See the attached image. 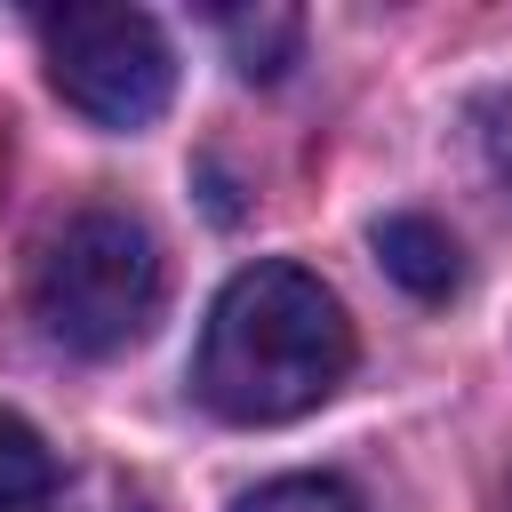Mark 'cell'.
Returning <instances> with one entry per match:
<instances>
[{"label": "cell", "mask_w": 512, "mask_h": 512, "mask_svg": "<svg viewBox=\"0 0 512 512\" xmlns=\"http://www.w3.org/2000/svg\"><path fill=\"white\" fill-rule=\"evenodd\" d=\"M352 368V320L304 264H248L224 280L200 328L192 392L224 424H288L320 408Z\"/></svg>", "instance_id": "1"}, {"label": "cell", "mask_w": 512, "mask_h": 512, "mask_svg": "<svg viewBox=\"0 0 512 512\" xmlns=\"http://www.w3.org/2000/svg\"><path fill=\"white\" fill-rule=\"evenodd\" d=\"M160 312V240L128 208H80L32 248V320L80 352H128Z\"/></svg>", "instance_id": "2"}, {"label": "cell", "mask_w": 512, "mask_h": 512, "mask_svg": "<svg viewBox=\"0 0 512 512\" xmlns=\"http://www.w3.org/2000/svg\"><path fill=\"white\" fill-rule=\"evenodd\" d=\"M40 56H48L56 96L96 128H144L168 112L176 56L144 8H48Z\"/></svg>", "instance_id": "3"}, {"label": "cell", "mask_w": 512, "mask_h": 512, "mask_svg": "<svg viewBox=\"0 0 512 512\" xmlns=\"http://www.w3.org/2000/svg\"><path fill=\"white\" fill-rule=\"evenodd\" d=\"M376 256H384V272H392L408 296H424V304L456 296V280H464L456 240H448L432 216H384V224H376Z\"/></svg>", "instance_id": "4"}, {"label": "cell", "mask_w": 512, "mask_h": 512, "mask_svg": "<svg viewBox=\"0 0 512 512\" xmlns=\"http://www.w3.org/2000/svg\"><path fill=\"white\" fill-rule=\"evenodd\" d=\"M216 24H224L232 64H240L248 80H280V72L296 64V40H304V16H296V8H232V16H216Z\"/></svg>", "instance_id": "5"}, {"label": "cell", "mask_w": 512, "mask_h": 512, "mask_svg": "<svg viewBox=\"0 0 512 512\" xmlns=\"http://www.w3.org/2000/svg\"><path fill=\"white\" fill-rule=\"evenodd\" d=\"M48 496H56V456H48V440H40L24 416L0 408V512H40Z\"/></svg>", "instance_id": "6"}, {"label": "cell", "mask_w": 512, "mask_h": 512, "mask_svg": "<svg viewBox=\"0 0 512 512\" xmlns=\"http://www.w3.org/2000/svg\"><path fill=\"white\" fill-rule=\"evenodd\" d=\"M240 512H360V504H352V488L296 472V480H272V488H256Z\"/></svg>", "instance_id": "7"}, {"label": "cell", "mask_w": 512, "mask_h": 512, "mask_svg": "<svg viewBox=\"0 0 512 512\" xmlns=\"http://www.w3.org/2000/svg\"><path fill=\"white\" fill-rule=\"evenodd\" d=\"M480 144H488V168L512 184V88H496V96L480 104Z\"/></svg>", "instance_id": "8"}, {"label": "cell", "mask_w": 512, "mask_h": 512, "mask_svg": "<svg viewBox=\"0 0 512 512\" xmlns=\"http://www.w3.org/2000/svg\"><path fill=\"white\" fill-rule=\"evenodd\" d=\"M72 512H152L136 488H120V480H96V488H80L72 496Z\"/></svg>", "instance_id": "9"}, {"label": "cell", "mask_w": 512, "mask_h": 512, "mask_svg": "<svg viewBox=\"0 0 512 512\" xmlns=\"http://www.w3.org/2000/svg\"><path fill=\"white\" fill-rule=\"evenodd\" d=\"M504 512H512V496H504Z\"/></svg>", "instance_id": "10"}]
</instances>
